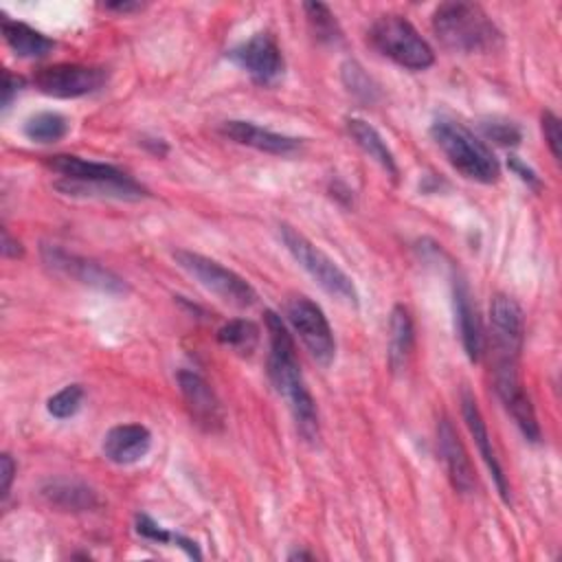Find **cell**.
<instances>
[{
    "label": "cell",
    "instance_id": "cell-18",
    "mask_svg": "<svg viewBox=\"0 0 562 562\" xmlns=\"http://www.w3.org/2000/svg\"><path fill=\"white\" fill-rule=\"evenodd\" d=\"M452 305H454V323H457L463 351L470 362H479L485 349L483 325H481L476 305L472 303L470 288L461 277H457L452 285Z\"/></svg>",
    "mask_w": 562,
    "mask_h": 562
},
{
    "label": "cell",
    "instance_id": "cell-26",
    "mask_svg": "<svg viewBox=\"0 0 562 562\" xmlns=\"http://www.w3.org/2000/svg\"><path fill=\"white\" fill-rule=\"evenodd\" d=\"M305 18L314 31V37L321 42H336L340 37V29L336 24L334 13L323 2H305L303 4Z\"/></svg>",
    "mask_w": 562,
    "mask_h": 562
},
{
    "label": "cell",
    "instance_id": "cell-13",
    "mask_svg": "<svg viewBox=\"0 0 562 562\" xmlns=\"http://www.w3.org/2000/svg\"><path fill=\"white\" fill-rule=\"evenodd\" d=\"M178 389L182 393V400L187 404V411L195 426H200L206 432H220L224 428L226 415L220 397L211 389V384L195 371L180 369L176 373Z\"/></svg>",
    "mask_w": 562,
    "mask_h": 562
},
{
    "label": "cell",
    "instance_id": "cell-28",
    "mask_svg": "<svg viewBox=\"0 0 562 562\" xmlns=\"http://www.w3.org/2000/svg\"><path fill=\"white\" fill-rule=\"evenodd\" d=\"M83 402V386L81 384H68L61 391H57L55 395L48 397L46 402V411L55 417V419H68L72 417Z\"/></svg>",
    "mask_w": 562,
    "mask_h": 562
},
{
    "label": "cell",
    "instance_id": "cell-21",
    "mask_svg": "<svg viewBox=\"0 0 562 562\" xmlns=\"http://www.w3.org/2000/svg\"><path fill=\"white\" fill-rule=\"evenodd\" d=\"M347 132L349 136L353 138V143L369 156L373 158L386 173H391L393 178H397L400 169H397V162H395V156L391 151V147L386 145V140L382 138V134L371 125L367 123L364 119H347Z\"/></svg>",
    "mask_w": 562,
    "mask_h": 562
},
{
    "label": "cell",
    "instance_id": "cell-30",
    "mask_svg": "<svg viewBox=\"0 0 562 562\" xmlns=\"http://www.w3.org/2000/svg\"><path fill=\"white\" fill-rule=\"evenodd\" d=\"M540 125H542V136L549 145V151L555 160H560V147H562V132H560V119L551 112V110H544L542 116H540Z\"/></svg>",
    "mask_w": 562,
    "mask_h": 562
},
{
    "label": "cell",
    "instance_id": "cell-19",
    "mask_svg": "<svg viewBox=\"0 0 562 562\" xmlns=\"http://www.w3.org/2000/svg\"><path fill=\"white\" fill-rule=\"evenodd\" d=\"M151 448V432L143 424H119L103 437V457L116 465L140 461Z\"/></svg>",
    "mask_w": 562,
    "mask_h": 562
},
{
    "label": "cell",
    "instance_id": "cell-4",
    "mask_svg": "<svg viewBox=\"0 0 562 562\" xmlns=\"http://www.w3.org/2000/svg\"><path fill=\"white\" fill-rule=\"evenodd\" d=\"M430 136L463 178L481 184H492L501 178V162L492 149L457 119L437 116L430 125Z\"/></svg>",
    "mask_w": 562,
    "mask_h": 562
},
{
    "label": "cell",
    "instance_id": "cell-27",
    "mask_svg": "<svg viewBox=\"0 0 562 562\" xmlns=\"http://www.w3.org/2000/svg\"><path fill=\"white\" fill-rule=\"evenodd\" d=\"M340 77H342V83L345 88L356 97V99H362V101H375L378 99V86L375 81L364 72V68L358 64V61H345L342 68H340Z\"/></svg>",
    "mask_w": 562,
    "mask_h": 562
},
{
    "label": "cell",
    "instance_id": "cell-14",
    "mask_svg": "<svg viewBox=\"0 0 562 562\" xmlns=\"http://www.w3.org/2000/svg\"><path fill=\"white\" fill-rule=\"evenodd\" d=\"M490 325L494 353L498 358L518 360L525 340V316L520 305L507 294H496L490 305Z\"/></svg>",
    "mask_w": 562,
    "mask_h": 562
},
{
    "label": "cell",
    "instance_id": "cell-25",
    "mask_svg": "<svg viewBox=\"0 0 562 562\" xmlns=\"http://www.w3.org/2000/svg\"><path fill=\"white\" fill-rule=\"evenodd\" d=\"M217 342L237 353L250 356L259 342V327L246 318L228 321L217 329Z\"/></svg>",
    "mask_w": 562,
    "mask_h": 562
},
{
    "label": "cell",
    "instance_id": "cell-9",
    "mask_svg": "<svg viewBox=\"0 0 562 562\" xmlns=\"http://www.w3.org/2000/svg\"><path fill=\"white\" fill-rule=\"evenodd\" d=\"M494 389L503 402V406L507 408V413L512 415V419L516 422V426L520 428L522 437L531 443H538L542 437L533 404L520 382V373H518V360L516 358H498L494 360Z\"/></svg>",
    "mask_w": 562,
    "mask_h": 562
},
{
    "label": "cell",
    "instance_id": "cell-6",
    "mask_svg": "<svg viewBox=\"0 0 562 562\" xmlns=\"http://www.w3.org/2000/svg\"><path fill=\"white\" fill-rule=\"evenodd\" d=\"M369 42L380 55L406 70H426L435 64L430 44L404 15H380L369 29Z\"/></svg>",
    "mask_w": 562,
    "mask_h": 562
},
{
    "label": "cell",
    "instance_id": "cell-15",
    "mask_svg": "<svg viewBox=\"0 0 562 562\" xmlns=\"http://www.w3.org/2000/svg\"><path fill=\"white\" fill-rule=\"evenodd\" d=\"M437 448L441 454V461L448 470L450 483L459 494H470L476 487V474L472 468V461L468 457V450L463 441L459 439L454 426L450 419H439L437 424Z\"/></svg>",
    "mask_w": 562,
    "mask_h": 562
},
{
    "label": "cell",
    "instance_id": "cell-2",
    "mask_svg": "<svg viewBox=\"0 0 562 562\" xmlns=\"http://www.w3.org/2000/svg\"><path fill=\"white\" fill-rule=\"evenodd\" d=\"M46 165L61 176L55 182V189L64 191L66 195L112 198V200H130V202H136L147 195V189L143 184H138L123 169L108 162L86 160L70 154H57V156H50Z\"/></svg>",
    "mask_w": 562,
    "mask_h": 562
},
{
    "label": "cell",
    "instance_id": "cell-31",
    "mask_svg": "<svg viewBox=\"0 0 562 562\" xmlns=\"http://www.w3.org/2000/svg\"><path fill=\"white\" fill-rule=\"evenodd\" d=\"M136 531L147 538V540H154V542H160V544H169V542H176V533L162 529L156 520H151L149 516L140 514L136 516Z\"/></svg>",
    "mask_w": 562,
    "mask_h": 562
},
{
    "label": "cell",
    "instance_id": "cell-16",
    "mask_svg": "<svg viewBox=\"0 0 562 562\" xmlns=\"http://www.w3.org/2000/svg\"><path fill=\"white\" fill-rule=\"evenodd\" d=\"M461 415H463V422H465V426H468V430H470V435H472V439H474V443L479 448V454L483 457V461H485V465H487V470H490V474L494 479V485H496L501 498L505 503H509L512 494H509V483H507L505 470H503V465H501V461L496 457V450L492 446V439H490L485 419L481 415V408H479L474 395L468 389L461 391Z\"/></svg>",
    "mask_w": 562,
    "mask_h": 562
},
{
    "label": "cell",
    "instance_id": "cell-8",
    "mask_svg": "<svg viewBox=\"0 0 562 562\" xmlns=\"http://www.w3.org/2000/svg\"><path fill=\"white\" fill-rule=\"evenodd\" d=\"M285 318L301 338L303 347L310 351V356L321 367H329L336 358V338L321 305L303 294L292 296L285 303Z\"/></svg>",
    "mask_w": 562,
    "mask_h": 562
},
{
    "label": "cell",
    "instance_id": "cell-1",
    "mask_svg": "<svg viewBox=\"0 0 562 562\" xmlns=\"http://www.w3.org/2000/svg\"><path fill=\"white\" fill-rule=\"evenodd\" d=\"M266 329H268V342H270V351H268L270 382L277 389V393L285 400L301 437L314 443L318 441V435H321L318 411L303 380L292 334L288 331L283 318L272 310L266 312Z\"/></svg>",
    "mask_w": 562,
    "mask_h": 562
},
{
    "label": "cell",
    "instance_id": "cell-24",
    "mask_svg": "<svg viewBox=\"0 0 562 562\" xmlns=\"http://www.w3.org/2000/svg\"><path fill=\"white\" fill-rule=\"evenodd\" d=\"M22 132L31 143L48 145V143L61 140L68 134V121L59 112L44 110V112H37L33 116H29Z\"/></svg>",
    "mask_w": 562,
    "mask_h": 562
},
{
    "label": "cell",
    "instance_id": "cell-12",
    "mask_svg": "<svg viewBox=\"0 0 562 562\" xmlns=\"http://www.w3.org/2000/svg\"><path fill=\"white\" fill-rule=\"evenodd\" d=\"M228 59L237 64L259 86L274 83L285 68L283 53L270 33H255L246 42L228 50Z\"/></svg>",
    "mask_w": 562,
    "mask_h": 562
},
{
    "label": "cell",
    "instance_id": "cell-11",
    "mask_svg": "<svg viewBox=\"0 0 562 562\" xmlns=\"http://www.w3.org/2000/svg\"><path fill=\"white\" fill-rule=\"evenodd\" d=\"M42 259L48 268L57 270L59 274L64 277H70L83 285H90L99 292H105V294H123L127 290L125 281L114 274L112 270H108L105 266H101L99 261L94 259H88V257H79V255H72V252H66L64 248L59 246H48L44 244L42 246Z\"/></svg>",
    "mask_w": 562,
    "mask_h": 562
},
{
    "label": "cell",
    "instance_id": "cell-37",
    "mask_svg": "<svg viewBox=\"0 0 562 562\" xmlns=\"http://www.w3.org/2000/svg\"><path fill=\"white\" fill-rule=\"evenodd\" d=\"M314 555L312 553H305V551H294L288 555V560H312Z\"/></svg>",
    "mask_w": 562,
    "mask_h": 562
},
{
    "label": "cell",
    "instance_id": "cell-34",
    "mask_svg": "<svg viewBox=\"0 0 562 562\" xmlns=\"http://www.w3.org/2000/svg\"><path fill=\"white\" fill-rule=\"evenodd\" d=\"M22 86H24V81L20 77H15L9 70H4V79H2V108H9V103L22 90Z\"/></svg>",
    "mask_w": 562,
    "mask_h": 562
},
{
    "label": "cell",
    "instance_id": "cell-20",
    "mask_svg": "<svg viewBox=\"0 0 562 562\" xmlns=\"http://www.w3.org/2000/svg\"><path fill=\"white\" fill-rule=\"evenodd\" d=\"M42 496L48 505L61 512H90L99 505L97 492L75 479H53L42 485Z\"/></svg>",
    "mask_w": 562,
    "mask_h": 562
},
{
    "label": "cell",
    "instance_id": "cell-23",
    "mask_svg": "<svg viewBox=\"0 0 562 562\" xmlns=\"http://www.w3.org/2000/svg\"><path fill=\"white\" fill-rule=\"evenodd\" d=\"M415 342V329H413V318L406 307L395 305L391 310L389 318V364L393 371L402 369L413 351Z\"/></svg>",
    "mask_w": 562,
    "mask_h": 562
},
{
    "label": "cell",
    "instance_id": "cell-32",
    "mask_svg": "<svg viewBox=\"0 0 562 562\" xmlns=\"http://www.w3.org/2000/svg\"><path fill=\"white\" fill-rule=\"evenodd\" d=\"M507 165H509V169L527 184V187H531L533 191H538L542 184H540V178H538V173L529 167V165H525L518 156H514V154H509V158H507Z\"/></svg>",
    "mask_w": 562,
    "mask_h": 562
},
{
    "label": "cell",
    "instance_id": "cell-7",
    "mask_svg": "<svg viewBox=\"0 0 562 562\" xmlns=\"http://www.w3.org/2000/svg\"><path fill=\"white\" fill-rule=\"evenodd\" d=\"M173 259L204 290L213 292L224 303L235 305V307H250L255 303V299H257L255 288L244 277H239L231 268L222 266L220 261H215L206 255L193 252V250H176Z\"/></svg>",
    "mask_w": 562,
    "mask_h": 562
},
{
    "label": "cell",
    "instance_id": "cell-33",
    "mask_svg": "<svg viewBox=\"0 0 562 562\" xmlns=\"http://www.w3.org/2000/svg\"><path fill=\"white\" fill-rule=\"evenodd\" d=\"M13 476H15V463L11 459V454H2L0 457V479H2V485H0V492H2V498L9 496L11 492V483H13Z\"/></svg>",
    "mask_w": 562,
    "mask_h": 562
},
{
    "label": "cell",
    "instance_id": "cell-5",
    "mask_svg": "<svg viewBox=\"0 0 562 562\" xmlns=\"http://www.w3.org/2000/svg\"><path fill=\"white\" fill-rule=\"evenodd\" d=\"M279 237L288 252L294 257V261L334 299L358 307L360 294L356 290L353 279L327 255L323 252L316 244H312L303 233L296 228L281 224L279 226Z\"/></svg>",
    "mask_w": 562,
    "mask_h": 562
},
{
    "label": "cell",
    "instance_id": "cell-29",
    "mask_svg": "<svg viewBox=\"0 0 562 562\" xmlns=\"http://www.w3.org/2000/svg\"><path fill=\"white\" fill-rule=\"evenodd\" d=\"M481 132L487 138H492L496 145H503V147H514L522 138L520 127L512 121H505V119H485V121H481Z\"/></svg>",
    "mask_w": 562,
    "mask_h": 562
},
{
    "label": "cell",
    "instance_id": "cell-35",
    "mask_svg": "<svg viewBox=\"0 0 562 562\" xmlns=\"http://www.w3.org/2000/svg\"><path fill=\"white\" fill-rule=\"evenodd\" d=\"M22 252H24L22 244L18 239H13L7 228H2V255L9 259H15V257H22Z\"/></svg>",
    "mask_w": 562,
    "mask_h": 562
},
{
    "label": "cell",
    "instance_id": "cell-36",
    "mask_svg": "<svg viewBox=\"0 0 562 562\" xmlns=\"http://www.w3.org/2000/svg\"><path fill=\"white\" fill-rule=\"evenodd\" d=\"M105 9L108 11H116V13H132V11H138L143 9L140 2H105Z\"/></svg>",
    "mask_w": 562,
    "mask_h": 562
},
{
    "label": "cell",
    "instance_id": "cell-3",
    "mask_svg": "<svg viewBox=\"0 0 562 562\" xmlns=\"http://www.w3.org/2000/svg\"><path fill=\"white\" fill-rule=\"evenodd\" d=\"M432 31L446 48L463 55L492 53L503 44L496 24L474 2L439 4L432 15Z\"/></svg>",
    "mask_w": 562,
    "mask_h": 562
},
{
    "label": "cell",
    "instance_id": "cell-17",
    "mask_svg": "<svg viewBox=\"0 0 562 562\" xmlns=\"http://www.w3.org/2000/svg\"><path fill=\"white\" fill-rule=\"evenodd\" d=\"M220 134L237 145H246L257 151H266V154H274V156H288L301 147V138L279 134V132L266 130L261 125H255L250 121H237V119L224 121L220 125Z\"/></svg>",
    "mask_w": 562,
    "mask_h": 562
},
{
    "label": "cell",
    "instance_id": "cell-10",
    "mask_svg": "<svg viewBox=\"0 0 562 562\" xmlns=\"http://www.w3.org/2000/svg\"><path fill=\"white\" fill-rule=\"evenodd\" d=\"M35 88L55 99H77L97 92L108 81V72L99 66L53 64L44 66L33 77Z\"/></svg>",
    "mask_w": 562,
    "mask_h": 562
},
{
    "label": "cell",
    "instance_id": "cell-22",
    "mask_svg": "<svg viewBox=\"0 0 562 562\" xmlns=\"http://www.w3.org/2000/svg\"><path fill=\"white\" fill-rule=\"evenodd\" d=\"M2 37L7 46L22 59H40L48 55L55 46L50 37L40 33L37 29L15 22V20H2Z\"/></svg>",
    "mask_w": 562,
    "mask_h": 562
}]
</instances>
